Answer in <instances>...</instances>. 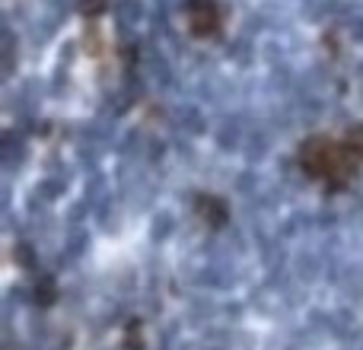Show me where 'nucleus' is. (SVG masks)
Segmentation results:
<instances>
[{
  "mask_svg": "<svg viewBox=\"0 0 363 350\" xmlns=\"http://www.w3.org/2000/svg\"><path fill=\"white\" fill-rule=\"evenodd\" d=\"M296 166L306 179L322 181L328 191H345L347 179H345V166H341V140L328 137V134H313L300 144L296 150Z\"/></svg>",
  "mask_w": 363,
  "mask_h": 350,
  "instance_id": "f257e3e1",
  "label": "nucleus"
},
{
  "mask_svg": "<svg viewBox=\"0 0 363 350\" xmlns=\"http://www.w3.org/2000/svg\"><path fill=\"white\" fill-rule=\"evenodd\" d=\"M185 23L194 38H217L223 32V13H220L217 0H188Z\"/></svg>",
  "mask_w": 363,
  "mask_h": 350,
  "instance_id": "f03ea898",
  "label": "nucleus"
},
{
  "mask_svg": "<svg viewBox=\"0 0 363 350\" xmlns=\"http://www.w3.org/2000/svg\"><path fill=\"white\" fill-rule=\"evenodd\" d=\"M338 140H341V166H345V179H347V185H351L363 169V125L345 131V137H338Z\"/></svg>",
  "mask_w": 363,
  "mask_h": 350,
  "instance_id": "7ed1b4c3",
  "label": "nucleus"
},
{
  "mask_svg": "<svg viewBox=\"0 0 363 350\" xmlns=\"http://www.w3.org/2000/svg\"><path fill=\"white\" fill-rule=\"evenodd\" d=\"M194 213H198L211 230H223V226L230 223V204H226L223 198H217V194H211V191L194 194Z\"/></svg>",
  "mask_w": 363,
  "mask_h": 350,
  "instance_id": "20e7f679",
  "label": "nucleus"
},
{
  "mask_svg": "<svg viewBox=\"0 0 363 350\" xmlns=\"http://www.w3.org/2000/svg\"><path fill=\"white\" fill-rule=\"evenodd\" d=\"M35 300H38V306H45V309H48L51 303L57 300V290H55V283H51V281H42V283H38V287H35Z\"/></svg>",
  "mask_w": 363,
  "mask_h": 350,
  "instance_id": "39448f33",
  "label": "nucleus"
},
{
  "mask_svg": "<svg viewBox=\"0 0 363 350\" xmlns=\"http://www.w3.org/2000/svg\"><path fill=\"white\" fill-rule=\"evenodd\" d=\"M125 347L144 350V338H140V319H131V325H128V332H125Z\"/></svg>",
  "mask_w": 363,
  "mask_h": 350,
  "instance_id": "423d86ee",
  "label": "nucleus"
},
{
  "mask_svg": "<svg viewBox=\"0 0 363 350\" xmlns=\"http://www.w3.org/2000/svg\"><path fill=\"white\" fill-rule=\"evenodd\" d=\"M106 4L108 0H83L80 10H83V16H99V13L106 10Z\"/></svg>",
  "mask_w": 363,
  "mask_h": 350,
  "instance_id": "0eeeda50",
  "label": "nucleus"
}]
</instances>
